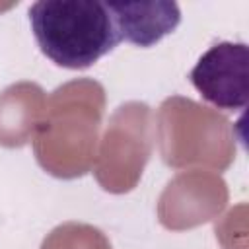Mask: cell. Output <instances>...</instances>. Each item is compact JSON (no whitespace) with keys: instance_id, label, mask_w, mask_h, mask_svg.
<instances>
[{"instance_id":"obj_3","label":"cell","mask_w":249,"mask_h":249,"mask_svg":"<svg viewBox=\"0 0 249 249\" xmlns=\"http://www.w3.org/2000/svg\"><path fill=\"white\" fill-rule=\"evenodd\" d=\"M107 8L113 14L121 41L124 39L136 47L156 45L181 21L175 2H107Z\"/></svg>"},{"instance_id":"obj_1","label":"cell","mask_w":249,"mask_h":249,"mask_svg":"<svg viewBox=\"0 0 249 249\" xmlns=\"http://www.w3.org/2000/svg\"><path fill=\"white\" fill-rule=\"evenodd\" d=\"M27 14L41 53L62 68H89L121 41L107 2L39 0Z\"/></svg>"},{"instance_id":"obj_2","label":"cell","mask_w":249,"mask_h":249,"mask_svg":"<svg viewBox=\"0 0 249 249\" xmlns=\"http://www.w3.org/2000/svg\"><path fill=\"white\" fill-rule=\"evenodd\" d=\"M196 91L218 109L239 111L249 99V49L245 43L212 45L189 74Z\"/></svg>"}]
</instances>
